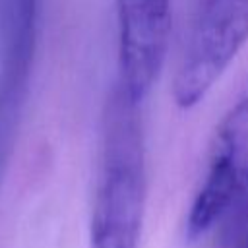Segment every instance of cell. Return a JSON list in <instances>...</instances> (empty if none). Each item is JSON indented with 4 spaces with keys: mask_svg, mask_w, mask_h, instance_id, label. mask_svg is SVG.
<instances>
[{
    "mask_svg": "<svg viewBox=\"0 0 248 248\" xmlns=\"http://www.w3.org/2000/svg\"><path fill=\"white\" fill-rule=\"evenodd\" d=\"M248 83L221 118L209 151L207 170L188 217V240L221 229L231 240L248 231Z\"/></svg>",
    "mask_w": 248,
    "mask_h": 248,
    "instance_id": "obj_2",
    "label": "cell"
},
{
    "mask_svg": "<svg viewBox=\"0 0 248 248\" xmlns=\"http://www.w3.org/2000/svg\"><path fill=\"white\" fill-rule=\"evenodd\" d=\"M118 87L141 103L157 81L170 33V0H116Z\"/></svg>",
    "mask_w": 248,
    "mask_h": 248,
    "instance_id": "obj_4",
    "label": "cell"
},
{
    "mask_svg": "<svg viewBox=\"0 0 248 248\" xmlns=\"http://www.w3.org/2000/svg\"><path fill=\"white\" fill-rule=\"evenodd\" d=\"M138 107L118 85L107 101L89 248H138L140 244L147 180Z\"/></svg>",
    "mask_w": 248,
    "mask_h": 248,
    "instance_id": "obj_1",
    "label": "cell"
},
{
    "mask_svg": "<svg viewBox=\"0 0 248 248\" xmlns=\"http://www.w3.org/2000/svg\"><path fill=\"white\" fill-rule=\"evenodd\" d=\"M236 248H248V232L240 238V242H238V246H236Z\"/></svg>",
    "mask_w": 248,
    "mask_h": 248,
    "instance_id": "obj_5",
    "label": "cell"
},
{
    "mask_svg": "<svg viewBox=\"0 0 248 248\" xmlns=\"http://www.w3.org/2000/svg\"><path fill=\"white\" fill-rule=\"evenodd\" d=\"M248 41V0H200L172 81L174 103L198 105Z\"/></svg>",
    "mask_w": 248,
    "mask_h": 248,
    "instance_id": "obj_3",
    "label": "cell"
}]
</instances>
